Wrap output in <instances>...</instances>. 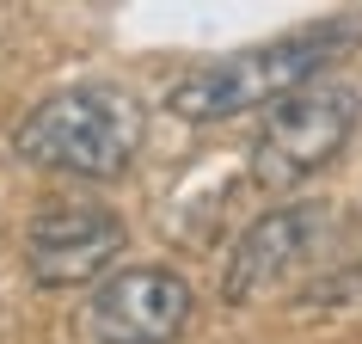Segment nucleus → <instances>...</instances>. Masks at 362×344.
Here are the masks:
<instances>
[{
  "label": "nucleus",
  "mask_w": 362,
  "mask_h": 344,
  "mask_svg": "<svg viewBox=\"0 0 362 344\" xmlns=\"http://www.w3.org/2000/svg\"><path fill=\"white\" fill-rule=\"evenodd\" d=\"M362 43V13H325V19H307L283 38L246 43L233 56H215L191 74H178L166 86V111L185 117V123H228V117H246L258 105H276V98L301 93L313 80H325V68Z\"/></svg>",
  "instance_id": "obj_1"
},
{
  "label": "nucleus",
  "mask_w": 362,
  "mask_h": 344,
  "mask_svg": "<svg viewBox=\"0 0 362 344\" xmlns=\"http://www.w3.org/2000/svg\"><path fill=\"white\" fill-rule=\"evenodd\" d=\"M148 111L129 86L117 80H74L43 93L31 111L13 123V154L37 172L62 178H123L141 154Z\"/></svg>",
  "instance_id": "obj_2"
},
{
  "label": "nucleus",
  "mask_w": 362,
  "mask_h": 344,
  "mask_svg": "<svg viewBox=\"0 0 362 344\" xmlns=\"http://www.w3.org/2000/svg\"><path fill=\"white\" fill-rule=\"evenodd\" d=\"M356 123H362V93L338 74L276 98L252 135V178L264 191H295L350 148Z\"/></svg>",
  "instance_id": "obj_3"
},
{
  "label": "nucleus",
  "mask_w": 362,
  "mask_h": 344,
  "mask_svg": "<svg viewBox=\"0 0 362 344\" xmlns=\"http://www.w3.org/2000/svg\"><path fill=\"white\" fill-rule=\"evenodd\" d=\"M191 326V283L166 265H123L86 295L93 344H172Z\"/></svg>",
  "instance_id": "obj_4"
},
{
  "label": "nucleus",
  "mask_w": 362,
  "mask_h": 344,
  "mask_svg": "<svg viewBox=\"0 0 362 344\" xmlns=\"http://www.w3.org/2000/svg\"><path fill=\"white\" fill-rule=\"evenodd\" d=\"M129 228L105 203H43L25 228V277L37 289H74L123 252Z\"/></svg>",
  "instance_id": "obj_5"
},
{
  "label": "nucleus",
  "mask_w": 362,
  "mask_h": 344,
  "mask_svg": "<svg viewBox=\"0 0 362 344\" xmlns=\"http://www.w3.org/2000/svg\"><path fill=\"white\" fill-rule=\"evenodd\" d=\"M332 228V210L325 203H283V210L258 215L240 240H233V258L221 270V295L228 302H258L270 289H283L295 270L313 258V246Z\"/></svg>",
  "instance_id": "obj_6"
}]
</instances>
